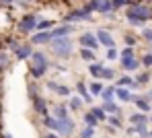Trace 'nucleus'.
<instances>
[{"label":"nucleus","mask_w":152,"mask_h":138,"mask_svg":"<svg viewBox=\"0 0 152 138\" xmlns=\"http://www.w3.org/2000/svg\"><path fill=\"white\" fill-rule=\"evenodd\" d=\"M152 19V8L150 6H144V4H134L129 10H127V21L136 27H142L146 21Z\"/></svg>","instance_id":"1"},{"label":"nucleus","mask_w":152,"mask_h":138,"mask_svg":"<svg viewBox=\"0 0 152 138\" xmlns=\"http://www.w3.org/2000/svg\"><path fill=\"white\" fill-rule=\"evenodd\" d=\"M51 52L58 56V58H70L72 54V41L70 37H53L51 39Z\"/></svg>","instance_id":"2"},{"label":"nucleus","mask_w":152,"mask_h":138,"mask_svg":"<svg viewBox=\"0 0 152 138\" xmlns=\"http://www.w3.org/2000/svg\"><path fill=\"white\" fill-rule=\"evenodd\" d=\"M45 70H48V58L41 52H33V56H31V74L35 79H39V76L45 74Z\"/></svg>","instance_id":"3"},{"label":"nucleus","mask_w":152,"mask_h":138,"mask_svg":"<svg viewBox=\"0 0 152 138\" xmlns=\"http://www.w3.org/2000/svg\"><path fill=\"white\" fill-rule=\"evenodd\" d=\"M37 23H39V19H37V17L27 15V17H23V21L19 23V29H21L23 33H29V31H33V29L37 27Z\"/></svg>","instance_id":"4"},{"label":"nucleus","mask_w":152,"mask_h":138,"mask_svg":"<svg viewBox=\"0 0 152 138\" xmlns=\"http://www.w3.org/2000/svg\"><path fill=\"white\" fill-rule=\"evenodd\" d=\"M58 132L62 134V136H70L72 132H74V122L66 115V117H62L60 120V128H58Z\"/></svg>","instance_id":"5"},{"label":"nucleus","mask_w":152,"mask_h":138,"mask_svg":"<svg viewBox=\"0 0 152 138\" xmlns=\"http://www.w3.org/2000/svg\"><path fill=\"white\" fill-rule=\"evenodd\" d=\"M66 21H91V10L82 8V10H74L66 17Z\"/></svg>","instance_id":"6"},{"label":"nucleus","mask_w":152,"mask_h":138,"mask_svg":"<svg viewBox=\"0 0 152 138\" xmlns=\"http://www.w3.org/2000/svg\"><path fill=\"white\" fill-rule=\"evenodd\" d=\"M97 41H99V39H95L91 33L80 35V43H82V48H91V50H95V48H97Z\"/></svg>","instance_id":"7"},{"label":"nucleus","mask_w":152,"mask_h":138,"mask_svg":"<svg viewBox=\"0 0 152 138\" xmlns=\"http://www.w3.org/2000/svg\"><path fill=\"white\" fill-rule=\"evenodd\" d=\"M53 37H51V31H39L37 35H33V43H48V41H51Z\"/></svg>","instance_id":"8"},{"label":"nucleus","mask_w":152,"mask_h":138,"mask_svg":"<svg viewBox=\"0 0 152 138\" xmlns=\"http://www.w3.org/2000/svg\"><path fill=\"white\" fill-rule=\"evenodd\" d=\"M97 39L101 46H107V48H113V37L109 35V31H99L97 33Z\"/></svg>","instance_id":"9"},{"label":"nucleus","mask_w":152,"mask_h":138,"mask_svg":"<svg viewBox=\"0 0 152 138\" xmlns=\"http://www.w3.org/2000/svg\"><path fill=\"white\" fill-rule=\"evenodd\" d=\"M121 66H124V70H136V68L140 66V62H138L134 56H129V58H124V60H121Z\"/></svg>","instance_id":"10"},{"label":"nucleus","mask_w":152,"mask_h":138,"mask_svg":"<svg viewBox=\"0 0 152 138\" xmlns=\"http://www.w3.org/2000/svg\"><path fill=\"white\" fill-rule=\"evenodd\" d=\"M48 89L50 91H53V93H58V95H70V89L68 87H62V84H58V83H48Z\"/></svg>","instance_id":"11"},{"label":"nucleus","mask_w":152,"mask_h":138,"mask_svg":"<svg viewBox=\"0 0 152 138\" xmlns=\"http://www.w3.org/2000/svg\"><path fill=\"white\" fill-rule=\"evenodd\" d=\"M33 107L37 113H41V115H48V107H45V101L41 99V97H35L33 99Z\"/></svg>","instance_id":"12"},{"label":"nucleus","mask_w":152,"mask_h":138,"mask_svg":"<svg viewBox=\"0 0 152 138\" xmlns=\"http://www.w3.org/2000/svg\"><path fill=\"white\" fill-rule=\"evenodd\" d=\"M15 54H17L19 60H25V58H31L33 52H31V48H29V46H19V48L15 50Z\"/></svg>","instance_id":"13"},{"label":"nucleus","mask_w":152,"mask_h":138,"mask_svg":"<svg viewBox=\"0 0 152 138\" xmlns=\"http://www.w3.org/2000/svg\"><path fill=\"white\" fill-rule=\"evenodd\" d=\"M70 31H72V27H70V25H62V27L51 29V37H64V35H68Z\"/></svg>","instance_id":"14"},{"label":"nucleus","mask_w":152,"mask_h":138,"mask_svg":"<svg viewBox=\"0 0 152 138\" xmlns=\"http://www.w3.org/2000/svg\"><path fill=\"white\" fill-rule=\"evenodd\" d=\"M76 89H78L80 97L84 99V103H91V101H93V97H91V93L86 91V87H84V83H78V84H76Z\"/></svg>","instance_id":"15"},{"label":"nucleus","mask_w":152,"mask_h":138,"mask_svg":"<svg viewBox=\"0 0 152 138\" xmlns=\"http://www.w3.org/2000/svg\"><path fill=\"white\" fill-rule=\"evenodd\" d=\"M134 103H136L142 111H150V103H148L146 97H134Z\"/></svg>","instance_id":"16"},{"label":"nucleus","mask_w":152,"mask_h":138,"mask_svg":"<svg viewBox=\"0 0 152 138\" xmlns=\"http://www.w3.org/2000/svg\"><path fill=\"white\" fill-rule=\"evenodd\" d=\"M113 8V0H99V12H111Z\"/></svg>","instance_id":"17"},{"label":"nucleus","mask_w":152,"mask_h":138,"mask_svg":"<svg viewBox=\"0 0 152 138\" xmlns=\"http://www.w3.org/2000/svg\"><path fill=\"white\" fill-rule=\"evenodd\" d=\"M43 124H45L48 128H51V130H58V128H60V120H53V117H48V115L43 117Z\"/></svg>","instance_id":"18"},{"label":"nucleus","mask_w":152,"mask_h":138,"mask_svg":"<svg viewBox=\"0 0 152 138\" xmlns=\"http://www.w3.org/2000/svg\"><path fill=\"white\" fill-rule=\"evenodd\" d=\"M146 120H148V117H146L144 113H132V117H129L132 124H146Z\"/></svg>","instance_id":"19"},{"label":"nucleus","mask_w":152,"mask_h":138,"mask_svg":"<svg viewBox=\"0 0 152 138\" xmlns=\"http://www.w3.org/2000/svg\"><path fill=\"white\" fill-rule=\"evenodd\" d=\"M115 95H117L121 101H132V95L127 93L126 89H121V87H119V89H115Z\"/></svg>","instance_id":"20"},{"label":"nucleus","mask_w":152,"mask_h":138,"mask_svg":"<svg viewBox=\"0 0 152 138\" xmlns=\"http://www.w3.org/2000/svg\"><path fill=\"white\" fill-rule=\"evenodd\" d=\"M84 122H86V126H93V128H95V124H97L99 120H97V115H95L93 111H88V113H84Z\"/></svg>","instance_id":"21"},{"label":"nucleus","mask_w":152,"mask_h":138,"mask_svg":"<svg viewBox=\"0 0 152 138\" xmlns=\"http://www.w3.org/2000/svg\"><path fill=\"white\" fill-rule=\"evenodd\" d=\"M103 107H105L107 113H119V107H117L113 101H105V103H103Z\"/></svg>","instance_id":"22"},{"label":"nucleus","mask_w":152,"mask_h":138,"mask_svg":"<svg viewBox=\"0 0 152 138\" xmlns=\"http://www.w3.org/2000/svg\"><path fill=\"white\" fill-rule=\"evenodd\" d=\"M113 95H115V89H103L101 91V99L103 101H111Z\"/></svg>","instance_id":"23"},{"label":"nucleus","mask_w":152,"mask_h":138,"mask_svg":"<svg viewBox=\"0 0 152 138\" xmlns=\"http://www.w3.org/2000/svg\"><path fill=\"white\" fill-rule=\"evenodd\" d=\"M88 70H91V74H93V76H97V79L103 74V66H101V64H93Z\"/></svg>","instance_id":"24"},{"label":"nucleus","mask_w":152,"mask_h":138,"mask_svg":"<svg viewBox=\"0 0 152 138\" xmlns=\"http://www.w3.org/2000/svg\"><path fill=\"white\" fill-rule=\"evenodd\" d=\"M91 111L97 115V120H105V117H107V111H105V107H93Z\"/></svg>","instance_id":"25"},{"label":"nucleus","mask_w":152,"mask_h":138,"mask_svg":"<svg viewBox=\"0 0 152 138\" xmlns=\"http://www.w3.org/2000/svg\"><path fill=\"white\" fill-rule=\"evenodd\" d=\"M53 115H56L58 120H62V117H66V115H68V111H66V107H62V105H58V107L53 109Z\"/></svg>","instance_id":"26"},{"label":"nucleus","mask_w":152,"mask_h":138,"mask_svg":"<svg viewBox=\"0 0 152 138\" xmlns=\"http://www.w3.org/2000/svg\"><path fill=\"white\" fill-rule=\"evenodd\" d=\"M80 56H82V60H95V54H93V50H91V48H82Z\"/></svg>","instance_id":"27"},{"label":"nucleus","mask_w":152,"mask_h":138,"mask_svg":"<svg viewBox=\"0 0 152 138\" xmlns=\"http://www.w3.org/2000/svg\"><path fill=\"white\" fill-rule=\"evenodd\" d=\"M93 134H95V128H93V126H86V128L80 132V138H93Z\"/></svg>","instance_id":"28"},{"label":"nucleus","mask_w":152,"mask_h":138,"mask_svg":"<svg viewBox=\"0 0 152 138\" xmlns=\"http://www.w3.org/2000/svg\"><path fill=\"white\" fill-rule=\"evenodd\" d=\"M80 105H82V97H72L70 99V107L72 109H80Z\"/></svg>","instance_id":"29"},{"label":"nucleus","mask_w":152,"mask_h":138,"mask_svg":"<svg viewBox=\"0 0 152 138\" xmlns=\"http://www.w3.org/2000/svg\"><path fill=\"white\" fill-rule=\"evenodd\" d=\"M117 115H119V113H113V115L109 117V122H111V126H113V128H121V120H119Z\"/></svg>","instance_id":"30"},{"label":"nucleus","mask_w":152,"mask_h":138,"mask_svg":"<svg viewBox=\"0 0 152 138\" xmlns=\"http://www.w3.org/2000/svg\"><path fill=\"white\" fill-rule=\"evenodd\" d=\"M101 91H103L101 83H91V93H93V95H101Z\"/></svg>","instance_id":"31"},{"label":"nucleus","mask_w":152,"mask_h":138,"mask_svg":"<svg viewBox=\"0 0 152 138\" xmlns=\"http://www.w3.org/2000/svg\"><path fill=\"white\" fill-rule=\"evenodd\" d=\"M134 2H138V0H113V6H115V8H119V6H126V4H134Z\"/></svg>","instance_id":"32"},{"label":"nucleus","mask_w":152,"mask_h":138,"mask_svg":"<svg viewBox=\"0 0 152 138\" xmlns=\"http://www.w3.org/2000/svg\"><path fill=\"white\" fill-rule=\"evenodd\" d=\"M115 76V72L111 70V68H103V74H101V79H113Z\"/></svg>","instance_id":"33"},{"label":"nucleus","mask_w":152,"mask_h":138,"mask_svg":"<svg viewBox=\"0 0 152 138\" xmlns=\"http://www.w3.org/2000/svg\"><path fill=\"white\" fill-rule=\"evenodd\" d=\"M51 27V21H39V23H37V29H41V31H43V29H50Z\"/></svg>","instance_id":"34"},{"label":"nucleus","mask_w":152,"mask_h":138,"mask_svg":"<svg viewBox=\"0 0 152 138\" xmlns=\"http://www.w3.org/2000/svg\"><path fill=\"white\" fill-rule=\"evenodd\" d=\"M6 64H8V58H6V54H2V52H0V70H2Z\"/></svg>","instance_id":"35"},{"label":"nucleus","mask_w":152,"mask_h":138,"mask_svg":"<svg viewBox=\"0 0 152 138\" xmlns=\"http://www.w3.org/2000/svg\"><path fill=\"white\" fill-rule=\"evenodd\" d=\"M148 81H150V74H146V72L138 74V83H148Z\"/></svg>","instance_id":"36"},{"label":"nucleus","mask_w":152,"mask_h":138,"mask_svg":"<svg viewBox=\"0 0 152 138\" xmlns=\"http://www.w3.org/2000/svg\"><path fill=\"white\" fill-rule=\"evenodd\" d=\"M142 62H144V66H148V68H150V66H152V54H146Z\"/></svg>","instance_id":"37"},{"label":"nucleus","mask_w":152,"mask_h":138,"mask_svg":"<svg viewBox=\"0 0 152 138\" xmlns=\"http://www.w3.org/2000/svg\"><path fill=\"white\" fill-rule=\"evenodd\" d=\"M121 56H124V58H129V56H134V50H132V46H127L126 50L121 52Z\"/></svg>","instance_id":"38"},{"label":"nucleus","mask_w":152,"mask_h":138,"mask_svg":"<svg viewBox=\"0 0 152 138\" xmlns=\"http://www.w3.org/2000/svg\"><path fill=\"white\" fill-rule=\"evenodd\" d=\"M107 58H109V60H115V58H117V52H115L113 48H109V52H107Z\"/></svg>","instance_id":"39"},{"label":"nucleus","mask_w":152,"mask_h":138,"mask_svg":"<svg viewBox=\"0 0 152 138\" xmlns=\"http://www.w3.org/2000/svg\"><path fill=\"white\" fill-rule=\"evenodd\" d=\"M126 43H127V46H136V39H134V37H129V35H127V37H126Z\"/></svg>","instance_id":"40"},{"label":"nucleus","mask_w":152,"mask_h":138,"mask_svg":"<svg viewBox=\"0 0 152 138\" xmlns=\"http://www.w3.org/2000/svg\"><path fill=\"white\" fill-rule=\"evenodd\" d=\"M144 37H146L148 41H152V31H148V29H146V31H144Z\"/></svg>","instance_id":"41"},{"label":"nucleus","mask_w":152,"mask_h":138,"mask_svg":"<svg viewBox=\"0 0 152 138\" xmlns=\"http://www.w3.org/2000/svg\"><path fill=\"white\" fill-rule=\"evenodd\" d=\"M48 138H58V136H56V134H48Z\"/></svg>","instance_id":"42"},{"label":"nucleus","mask_w":152,"mask_h":138,"mask_svg":"<svg viewBox=\"0 0 152 138\" xmlns=\"http://www.w3.org/2000/svg\"><path fill=\"white\" fill-rule=\"evenodd\" d=\"M0 2H15V0H0Z\"/></svg>","instance_id":"43"},{"label":"nucleus","mask_w":152,"mask_h":138,"mask_svg":"<svg viewBox=\"0 0 152 138\" xmlns=\"http://www.w3.org/2000/svg\"><path fill=\"white\" fill-rule=\"evenodd\" d=\"M4 138H12V136H10V134H4Z\"/></svg>","instance_id":"44"},{"label":"nucleus","mask_w":152,"mask_h":138,"mask_svg":"<svg viewBox=\"0 0 152 138\" xmlns=\"http://www.w3.org/2000/svg\"><path fill=\"white\" fill-rule=\"evenodd\" d=\"M150 134H152V130H150Z\"/></svg>","instance_id":"45"},{"label":"nucleus","mask_w":152,"mask_h":138,"mask_svg":"<svg viewBox=\"0 0 152 138\" xmlns=\"http://www.w3.org/2000/svg\"><path fill=\"white\" fill-rule=\"evenodd\" d=\"M148 2H150V0H148Z\"/></svg>","instance_id":"46"}]
</instances>
